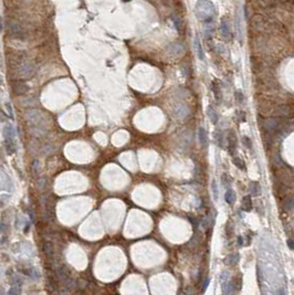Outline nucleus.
Instances as JSON below:
<instances>
[{"label": "nucleus", "instance_id": "5701e85b", "mask_svg": "<svg viewBox=\"0 0 294 295\" xmlns=\"http://www.w3.org/2000/svg\"><path fill=\"white\" fill-rule=\"evenodd\" d=\"M211 189H212V196H213V199L217 200L219 197V190H218V186H217V182H216V180H212V182H211Z\"/></svg>", "mask_w": 294, "mask_h": 295}, {"label": "nucleus", "instance_id": "7c9ffc66", "mask_svg": "<svg viewBox=\"0 0 294 295\" xmlns=\"http://www.w3.org/2000/svg\"><path fill=\"white\" fill-rule=\"evenodd\" d=\"M6 110H7L8 116H10L11 118H12V117H13V111H12V107H11V104L9 103V102H7V103H6Z\"/></svg>", "mask_w": 294, "mask_h": 295}, {"label": "nucleus", "instance_id": "f03ea898", "mask_svg": "<svg viewBox=\"0 0 294 295\" xmlns=\"http://www.w3.org/2000/svg\"><path fill=\"white\" fill-rule=\"evenodd\" d=\"M210 3V1H207V0H199L196 3V16H197L199 20L203 21L206 23H210L213 19V15H215V7H213V5H211L208 8V6Z\"/></svg>", "mask_w": 294, "mask_h": 295}, {"label": "nucleus", "instance_id": "bb28decb", "mask_svg": "<svg viewBox=\"0 0 294 295\" xmlns=\"http://www.w3.org/2000/svg\"><path fill=\"white\" fill-rule=\"evenodd\" d=\"M221 179H222V185L225 187H227V188H230V180H229V176L227 174H223L222 177H221Z\"/></svg>", "mask_w": 294, "mask_h": 295}, {"label": "nucleus", "instance_id": "c9c22d12", "mask_svg": "<svg viewBox=\"0 0 294 295\" xmlns=\"http://www.w3.org/2000/svg\"><path fill=\"white\" fill-rule=\"evenodd\" d=\"M276 295H287V293H285V291L283 288H279L278 292H276Z\"/></svg>", "mask_w": 294, "mask_h": 295}, {"label": "nucleus", "instance_id": "9b49d317", "mask_svg": "<svg viewBox=\"0 0 294 295\" xmlns=\"http://www.w3.org/2000/svg\"><path fill=\"white\" fill-rule=\"evenodd\" d=\"M3 136H5V139H15L16 132L12 125H10V124L6 125L5 128H3Z\"/></svg>", "mask_w": 294, "mask_h": 295}, {"label": "nucleus", "instance_id": "c756f323", "mask_svg": "<svg viewBox=\"0 0 294 295\" xmlns=\"http://www.w3.org/2000/svg\"><path fill=\"white\" fill-rule=\"evenodd\" d=\"M10 283H11L12 285H21L22 281H21V279L19 278V276L17 278L16 275H12V276L10 278Z\"/></svg>", "mask_w": 294, "mask_h": 295}, {"label": "nucleus", "instance_id": "b1692460", "mask_svg": "<svg viewBox=\"0 0 294 295\" xmlns=\"http://www.w3.org/2000/svg\"><path fill=\"white\" fill-rule=\"evenodd\" d=\"M236 100L239 104H243L244 101H246V97H244V94L242 93L241 91H237L236 92Z\"/></svg>", "mask_w": 294, "mask_h": 295}, {"label": "nucleus", "instance_id": "393cba45", "mask_svg": "<svg viewBox=\"0 0 294 295\" xmlns=\"http://www.w3.org/2000/svg\"><path fill=\"white\" fill-rule=\"evenodd\" d=\"M215 138H216V141H217V143H218L219 146L223 147V136H222V133H221V132H217V133L215 134Z\"/></svg>", "mask_w": 294, "mask_h": 295}, {"label": "nucleus", "instance_id": "4be33fe9", "mask_svg": "<svg viewBox=\"0 0 294 295\" xmlns=\"http://www.w3.org/2000/svg\"><path fill=\"white\" fill-rule=\"evenodd\" d=\"M7 295H21V285H12L8 291Z\"/></svg>", "mask_w": 294, "mask_h": 295}, {"label": "nucleus", "instance_id": "423d86ee", "mask_svg": "<svg viewBox=\"0 0 294 295\" xmlns=\"http://www.w3.org/2000/svg\"><path fill=\"white\" fill-rule=\"evenodd\" d=\"M175 115L177 118L184 119L189 115V107L186 104H179L175 107Z\"/></svg>", "mask_w": 294, "mask_h": 295}, {"label": "nucleus", "instance_id": "f3484780", "mask_svg": "<svg viewBox=\"0 0 294 295\" xmlns=\"http://www.w3.org/2000/svg\"><path fill=\"white\" fill-rule=\"evenodd\" d=\"M221 32H222L225 39L230 38V27H229L228 21L226 19H222V21H221Z\"/></svg>", "mask_w": 294, "mask_h": 295}, {"label": "nucleus", "instance_id": "cd10ccee", "mask_svg": "<svg viewBox=\"0 0 294 295\" xmlns=\"http://www.w3.org/2000/svg\"><path fill=\"white\" fill-rule=\"evenodd\" d=\"M242 143H243V145L247 147V148L251 149L252 148V141L251 139L249 138L248 136H243L242 137Z\"/></svg>", "mask_w": 294, "mask_h": 295}, {"label": "nucleus", "instance_id": "2f4dec72", "mask_svg": "<svg viewBox=\"0 0 294 295\" xmlns=\"http://www.w3.org/2000/svg\"><path fill=\"white\" fill-rule=\"evenodd\" d=\"M285 208L287 210H292V208H293V199L292 198H289L287 201L285 202Z\"/></svg>", "mask_w": 294, "mask_h": 295}, {"label": "nucleus", "instance_id": "c85d7f7f", "mask_svg": "<svg viewBox=\"0 0 294 295\" xmlns=\"http://www.w3.org/2000/svg\"><path fill=\"white\" fill-rule=\"evenodd\" d=\"M228 257H230V259H232L231 261H228V264H230V265H233V264H236L237 262L239 261V254L238 253H234V254H231V255H229Z\"/></svg>", "mask_w": 294, "mask_h": 295}, {"label": "nucleus", "instance_id": "aec40b11", "mask_svg": "<svg viewBox=\"0 0 294 295\" xmlns=\"http://www.w3.org/2000/svg\"><path fill=\"white\" fill-rule=\"evenodd\" d=\"M232 163H233V165H234V166H236L237 168L240 169V170H246V169H247L244 162H243V160H242L241 158H239V157H233Z\"/></svg>", "mask_w": 294, "mask_h": 295}, {"label": "nucleus", "instance_id": "0eeeda50", "mask_svg": "<svg viewBox=\"0 0 294 295\" xmlns=\"http://www.w3.org/2000/svg\"><path fill=\"white\" fill-rule=\"evenodd\" d=\"M198 139H199V143H200L201 146L206 147L208 145V133L201 126L198 128Z\"/></svg>", "mask_w": 294, "mask_h": 295}, {"label": "nucleus", "instance_id": "4c0bfd02", "mask_svg": "<svg viewBox=\"0 0 294 295\" xmlns=\"http://www.w3.org/2000/svg\"><path fill=\"white\" fill-rule=\"evenodd\" d=\"M238 241H239V245H243V239L241 237H238Z\"/></svg>", "mask_w": 294, "mask_h": 295}, {"label": "nucleus", "instance_id": "ddd939ff", "mask_svg": "<svg viewBox=\"0 0 294 295\" xmlns=\"http://www.w3.org/2000/svg\"><path fill=\"white\" fill-rule=\"evenodd\" d=\"M279 125V119L278 118H268L264 121L263 126L266 131H273L276 126Z\"/></svg>", "mask_w": 294, "mask_h": 295}, {"label": "nucleus", "instance_id": "f257e3e1", "mask_svg": "<svg viewBox=\"0 0 294 295\" xmlns=\"http://www.w3.org/2000/svg\"><path fill=\"white\" fill-rule=\"evenodd\" d=\"M25 119L29 123V127L37 134L44 133V116L39 110L31 109L25 112Z\"/></svg>", "mask_w": 294, "mask_h": 295}, {"label": "nucleus", "instance_id": "4468645a", "mask_svg": "<svg viewBox=\"0 0 294 295\" xmlns=\"http://www.w3.org/2000/svg\"><path fill=\"white\" fill-rule=\"evenodd\" d=\"M5 144H6V149H7L8 154L9 155L15 154L16 150H17L15 139H5Z\"/></svg>", "mask_w": 294, "mask_h": 295}, {"label": "nucleus", "instance_id": "9d476101", "mask_svg": "<svg viewBox=\"0 0 294 295\" xmlns=\"http://www.w3.org/2000/svg\"><path fill=\"white\" fill-rule=\"evenodd\" d=\"M195 48H196V52H197V56L199 60L203 61L205 60V53H203V46H201L200 39L196 37L195 38Z\"/></svg>", "mask_w": 294, "mask_h": 295}, {"label": "nucleus", "instance_id": "473e14b6", "mask_svg": "<svg viewBox=\"0 0 294 295\" xmlns=\"http://www.w3.org/2000/svg\"><path fill=\"white\" fill-rule=\"evenodd\" d=\"M209 283H210V279L207 278V279L205 280V282H203V293L206 292V290H207V288H208Z\"/></svg>", "mask_w": 294, "mask_h": 295}, {"label": "nucleus", "instance_id": "72a5a7b5", "mask_svg": "<svg viewBox=\"0 0 294 295\" xmlns=\"http://www.w3.org/2000/svg\"><path fill=\"white\" fill-rule=\"evenodd\" d=\"M237 114H239V117H240V122H244L246 121V113L242 111H239Z\"/></svg>", "mask_w": 294, "mask_h": 295}, {"label": "nucleus", "instance_id": "dca6fc26", "mask_svg": "<svg viewBox=\"0 0 294 295\" xmlns=\"http://www.w3.org/2000/svg\"><path fill=\"white\" fill-rule=\"evenodd\" d=\"M241 206H242V209L244 210V211L249 212L252 210V200H251V196H246L242 198V203H241Z\"/></svg>", "mask_w": 294, "mask_h": 295}, {"label": "nucleus", "instance_id": "f704fd0d", "mask_svg": "<svg viewBox=\"0 0 294 295\" xmlns=\"http://www.w3.org/2000/svg\"><path fill=\"white\" fill-rule=\"evenodd\" d=\"M6 229H7V226L5 223H2V222H0V232L6 231Z\"/></svg>", "mask_w": 294, "mask_h": 295}, {"label": "nucleus", "instance_id": "2eb2a0df", "mask_svg": "<svg viewBox=\"0 0 294 295\" xmlns=\"http://www.w3.org/2000/svg\"><path fill=\"white\" fill-rule=\"evenodd\" d=\"M250 192L254 197H258L261 194V186H260V184L258 181L250 182Z\"/></svg>", "mask_w": 294, "mask_h": 295}, {"label": "nucleus", "instance_id": "7ed1b4c3", "mask_svg": "<svg viewBox=\"0 0 294 295\" xmlns=\"http://www.w3.org/2000/svg\"><path fill=\"white\" fill-rule=\"evenodd\" d=\"M34 74H36V68L31 62H24L19 68V75L23 80H29V78H33Z\"/></svg>", "mask_w": 294, "mask_h": 295}, {"label": "nucleus", "instance_id": "39448f33", "mask_svg": "<svg viewBox=\"0 0 294 295\" xmlns=\"http://www.w3.org/2000/svg\"><path fill=\"white\" fill-rule=\"evenodd\" d=\"M227 141H228V150L230 155H236L237 151V145H238V139H237V135L234 131H229L228 136H227Z\"/></svg>", "mask_w": 294, "mask_h": 295}, {"label": "nucleus", "instance_id": "a211bd4d", "mask_svg": "<svg viewBox=\"0 0 294 295\" xmlns=\"http://www.w3.org/2000/svg\"><path fill=\"white\" fill-rule=\"evenodd\" d=\"M225 200H226L229 204H233L234 201H236V192L233 191L231 188L227 189L226 194H225Z\"/></svg>", "mask_w": 294, "mask_h": 295}, {"label": "nucleus", "instance_id": "a878e982", "mask_svg": "<svg viewBox=\"0 0 294 295\" xmlns=\"http://www.w3.org/2000/svg\"><path fill=\"white\" fill-rule=\"evenodd\" d=\"M31 170H32L33 175H38L39 170H40V163H39V160H34L33 162L32 166H31Z\"/></svg>", "mask_w": 294, "mask_h": 295}, {"label": "nucleus", "instance_id": "20e7f679", "mask_svg": "<svg viewBox=\"0 0 294 295\" xmlns=\"http://www.w3.org/2000/svg\"><path fill=\"white\" fill-rule=\"evenodd\" d=\"M12 92L16 95H23L29 91V85L27 82L22 81V80H16L12 82Z\"/></svg>", "mask_w": 294, "mask_h": 295}, {"label": "nucleus", "instance_id": "1a4fd4ad", "mask_svg": "<svg viewBox=\"0 0 294 295\" xmlns=\"http://www.w3.org/2000/svg\"><path fill=\"white\" fill-rule=\"evenodd\" d=\"M207 115H208L209 119H210V122L213 124V125H217L219 122V114L218 112L216 111L215 109H213L212 106L209 105L208 107H207Z\"/></svg>", "mask_w": 294, "mask_h": 295}, {"label": "nucleus", "instance_id": "f8f14e48", "mask_svg": "<svg viewBox=\"0 0 294 295\" xmlns=\"http://www.w3.org/2000/svg\"><path fill=\"white\" fill-rule=\"evenodd\" d=\"M10 32L16 38H22L23 37L22 28H21L20 25H17V23H11L10 25Z\"/></svg>", "mask_w": 294, "mask_h": 295}, {"label": "nucleus", "instance_id": "e433bc0d", "mask_svg": "<svg viewBox=\"0 0 294 295\" xmlns=\"http://www.w3.org/2000/svg\"><path fill=\"white\" fill-rule=\"evenodd\" d=\"M287 245H289L290 250H293V240H292V239L287 240Z\"/></svg>", "mask_w": 294, "mask_h": 295}, {"label": "nucleus", "instance_id": "6ab92c4d", "mask_svg": "<svg viewBox=\"0 0 294 295\" xmlns=\"http://www.w3.org/2000/svg\"><path fill=\"white\" fill-rule=\"evenodd\" d=\"M212 91H213V94H215V97L217 98V101L220 102L221 97H222V94H221V90H220V86H219L218 82L215 81L212 83Z\"/></svg>", "mask_w": 294, "mask_h": 295}, {"label": "nucleus", "instance_id": "6e6552de", "mask_svg": "<svg viewBox=\"0 0 294 295\" xmlns=\"http://www.w3.org/2000/svg\"><path fill=\"white\" fill-rule=\"evenodd\" d=\"M42 250H43V252H44V254L47 255V257H48V259H50V260H53L54 248H53V244H52V243L49 242V241L44 242V243H43V245H42Z\"/></svg>", "mask_w": 294, "mask_h": 295}, {"label": "nucleus", "instance_id": "412c9836", "mask_svg": "<svg viewBox=\"0 0 294 295\" xmlns=\"http://www.w3.org/2000/svg\"><path fill=\"white\" fill-rule=\"evenodd\" d=\"M169 50L172 51V53L178 54V53L184 52V46L181 43H172V46L169 47Z\"/></svg>", "mask_w": 294, "mask_h": 295}]
</instances>
